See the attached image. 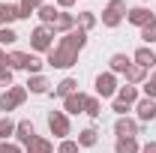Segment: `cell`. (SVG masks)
Returning a JSON list of instances; mask_svg holds the SVG:
<instances>
[{"mask_svg": "<svg viewBox=\"0 0 156 153\" xmlns=\"http://www.w3.org/2000/svg\"><path fill=\"white\" fill-rule=\"evenodd\" d=\"M87 30H69V33H63V36L54 42V48L45 54V66H51V69H69V66H75L78 63V54L87 48Z\"/></svg>", "mask_w": 156, "mask_h": 153, "instance_id": "6da1fadb", "label": "cell"}, {"mask_svg": "<svg viewBox=\"0 0 156 153\" xmlns=\"http://www.w3.org/2000/svg\"><path fill=\"white\" fill-rule=\"evenodd\" d=\"M126 12H129L126 0H108V6L102 9V15H99V21H102V27L114 30V27H120V24H123V18H126Z\"/></svg>", "mask_w": 156, "mask_h": 153, "instance_id": "7a4b0ae2", "label": "cell"}, {"mask_svg": "<svg viewBox=\"0 0 156 153\" xmlns=\"http://www.w3.org/2000/svg\"><path fill=\"white\" fill-rule=\"evenodd\" d=\"M30 48H33L36 54H48V51L54 48V30L45 27V24H36V27L30 30Z\"/></svg>", "mask_w": 156, "mask_h": 153, "instance_id": "3957f363", "label": "cell"}, {"mask_svg": "<svg viewBox=\"0 0 156 153\" xmlns=\"http://www.w3.org/2000/svg\"><path fill=\"white\" fill-rule=\"evenodd\" d=\"M27 87H21V84H12L9 90H3L0 93V111L3 114H9V111H15V108H21L24 102H27Z\"/></svg>", "mask_w": 156, "mask_h": 153, "instance_id": "277c9868", "label": "cell"}, {"mask_svg": "<svg viewBox=\"0 0 156 153\" xmlns=\"http://www.w3.org/2000/svg\"><path fill=\"white\" fill-rule=\"evenodd\" d=\"M48 129L51 135H57L60 141L72 135V123H69V114L66 111H48Z\"/></svg>", "mask_w": 156, "mask_h": 153, "instance_id": "5b68a950", "label": "cell"}, {"mask_svg": "<svg viewBox=\"0 0 156 153\" xmlns=\"http://www.w3.org/2000/svg\"><path fill=\"white\" fill-rule=\"evenodd\" d=\"M93 84H96V96H99V99H114L117 90H120V84H117V75H114V72H99Z\"/></svg>", "mask_w": 156, "mask_h": 153, "instance_id": "8992f818", "label": "cell"}, {"mask_svg": "<svg viewBox=\"0 0 156 153\" xmlns=\"http://www.w3.org/2000/svg\"><path fill=\"white\" fill-rule=\"evenodd\" d=\"M126 21L132 24V27H147V24H156V12H150L147 6H129V12H126Z\"/></svg>", "mask_w": 156, "mask_h": 153, "instance_id": "52a82bcc", "label": "cell"}, {"mask_svg": "<svg viewBox=\"0 0 156 153\" xmlns=\"http://www.w3.org/2000/svg\"><path fill=\"white\" fill-rule=\"evenodd\" d=\"M114 135L117 138H138L141 135V123H138L135 117H117L114 120Z\"/></svg>", "mask_w": 156, "mask_h": 153, "instance_id": "ba28073f", "label": "cell"}, {"mask_svg": "<svg viewBox=\"0 0 156 153\" xmlns=\"http://www.w3.org/2000/svg\"><path fill=\"white\" fill-rule=\"evenodd\" d=\"M36 138V126H33V120H18L15 123V144H21V147H27L30 141Z\"/></svg>", "mask_w": 156, "mask_h": 153, "instance_id": "9c48e42d", "label": "cell"}, {"mask_svg": "<svg viewBox=\"0 0 156 153\" xmlns=\"http://www.w3.org/2000/svg\"><path fill=\"white\" fill-rule=\"evenodd\" d=\"M135 114H138V123H153L156 120V99L141 96L135 102Z\"/></svg>", "mask_w": 156, "mask_h": 153, "instance_id": "30bf717a", "label": "cell"}, {"mask_svg": "<svg viewBox=\"0 0 156 153\" xmlns=\"http://www.w3.org/2000/svg\"><path fill=\"white\" fill-rule=\"evenodd\" d=\"M24 87H27V93H33V96H45V93H51V87H54V84H51L45 75H30Z\"/></svg>", "mask_w": 156, "mask_h": 153, "instance_id": "8fae6325", "label": "cell"}, {"mask_svg": "<svg viewBox=\"0 0 156 153\" xmlns=\"http://www.w3.org/2000/svg\"><path fill=\"white\" fill-rule=\"evenodd\" d=\"M54 36H63V33H69V30H75V15L69 12V9H60L57 21H54Z\"/></svg>", "mask_w": 156, "mask_h": 153, "instance_id": "7c38bea8", "label": "cell"}, {"mask_svg": "<svg viewBox=\"0 0 156 153\" xmlns=\"http://www.w3.org/2000/svg\"><path fill=\"white\" fill-rule=\"evenodd\" d=\"M132 66V57L129 54H123V51H117L108 57V72H114V75H126V69Z\"/></svg>", "mask_w": 156, "mask_h": 153, "instance_id": "4fadbf2b", "label": "cell"}, {"mask_svg": "<svg viewBox=\"0 0 156 153\" xmlns=\"http://www.w3.org/2000/svg\"><path fill=\"white\" fill-rule=\"evenodd\" d=\"M132 63H138V66H144V69L150 72V69L156 66V51L150 48V45H141V48H138L135 54H132Z\"/></svg>", "mask_w": 156, "mask_h": 153, "instance_id": "5bb4252c", "label": "cell"}, {"mask_svg": "<svg viewBox=\"0 0 156 153\" xmlns=\"http://www.w3.org/2000/svg\"><path fill=\"white\" fill-rule=\"evenodd\" d=\"M84 102H87V93L78 90V93L63 99V111H66V114H84Z\"/></svg>", "mask_w": 156, "mask_h": 153, "instance_id": "9a60e30c", "label": "cell"}, {"mask_svg": "<svg viewBox=\"0 0 156 153\" xmlns=\"http://www.w3.org/2000/svg\"><path fill=\"white\" fill-rule=\"evenodd\" d=\"M57 15H60V9L54 6V3H42V6L36 9V18H39V24H45V27H54Z\"/></svg>", "mask_w": 156, "mask_h": 153, "instance_id": "2e32d148", "label": "cell"}, {"mask_svg": "<svg viewBox=\"0 0 156 153\" xmlns=\"http://www.w3.org/2000/svg\"><path fill=\"white\" fill-rule=\"evenodd\" d=\"M78 93V81L75 78H63V81H57L54 87H51V96H60V99H66V96Z\"/></svg>", "mask_w": 156, "mask_h": 153, "instance_id": "e0dca14e", "label": "cell"}, {"mask_svg": "<svg viewBox=\"0 0 156 153\" xmlns=\"http://www.w3.org/2000/svg\"><path fill=\"white\" fill-rule=\"evenodd\" d=\"M114 99H120V102H126V105H135L138 99H141V90H138L135 84H123L120 90H117Z\"/></svg>", "mask_w": 156, "mask_h": 153, "instance_id": "ac0fdd59", "label": "cell"}, {"mask_svg": "<svg viewBox=\"0 0 156 153\" xmlns=\"http://www.w3.org/2000/svg\"><path fill=\"white\" fill-rule=\"evenodd\" d=\"M96 24H99V15H96V12H90V9H84V12H78V15H75V27L87 30V33H90Z\"/></svg>", "mask_w": 156, "mask_h": 153, "instance_id": "d6986e66", "label": "cell"}, {"mask_svg": "<svg viewBox=\"0 0 156 153\" xmlns=\"http://www.w3.org/2000/svg\"><path fill=\"white\" fill-rule=\"evenodd\" d=\"M126 84H135V87H141V84H144V81H147V69H144V66H138V63H132V66H129V69H126Z\"/></svg>", "mask_w": 156, "mask_h": 153, "instance_id": "ffe728a7", "label": "cell"}, {"mask_svg": "<svg viewBox=\"0 0 156 153\" xmlns=\"http://www.w3.org/2000/svg\"><path fill=\"white\" fill-rule=\"evenodd\" d=\"M75 141H78V147H96V144H99V132H96V126H87V129H81Z\"/></svg>", "mask_w": 156, "mask_h": 153, "instance_id": "44dd1931", "label": "cell"}, {"mask_svg": "<svg viewBox=\"0 0 156 153\" xmlns=\"http://www.w3.org/2000/svg\"><path fill=\"white\" fill-rule=\"evenodd\" d=\"M24 153H54V144L48 141V138H42V135H36L27 147H24Z\"/></svg>", "mask_w": 156, "mask_h": 153, "instance_id": "7402d4cb", "label": "cell"}, {"mask_svg": "<svg viewBox=\"0 0 156 153\" xmlns=\"http://www.w3.org/2000/svg\"><path fill=\"white\" fill-rule=\"evenodd\" d=\"M114 153H141V144H138V138H117Z\"/></svg>", "mask_w": 156, "mask_h": 153, "instance_id": "603a6c76", "label": "cell"}, {"mask_svg": "<svg viewBox=\"0 0 156 153\" xmlns=\"http://www.w3.org/2000/svg\"><path fill=\"white\" fill-rule=\"evenodd\" d=\"M84 114L90 117V120H99V117H102V99H99V96H87V102H84Z\"/></svg>", "mask_w": 156, "mask_h": 153, "instance_id": "cb8c5ba5", "label": "cell"}, {"mask_svg": "<svg viewBox=\"0 0 156 153\" xmlns=\"http://www.w3.org/2000/svg\"><path fill=\"white\" fill-rule=\"evenodd\" d=\"M27 57H30V54H24V51H9V54H6V66H9L12 72H15V69H24V66H27Z\"/></svg>", "mask_w": 156, "mask_h": 153, "instance_id": "d4e9b609", "label": "cell"}, {"mask_svg": "<svg viewBox=\"0 0 156 153\" xmlns=\"http://www.w3.org/2000/svg\"><path fill=\"white\" fill-rule=\"evenodd\" d=\"M15 138V120L0 117V141H12Z\"/></svg>", "mask_w": 156, "mask_h": 153, "instance_id": "484cf974", "label": "cell"}, {"mask_svg": "<svg viewBox=\"0 0 156 153\" xmlns=\"http://www.w3.org/2000/svg\"><path fill=\"white\" fill-rule=\"evenodd\" d=\"M18 42V33L12 30V27H0V48H9V45H15Z\"/></svg>", "mask_w": 156, "mask_h": 153, "instance_id": "4316f807", "label": "cell"}, {"mask_svg": "<svg viewBox=\"0 0 156 153\" xmlns=\"http://www.w3.org/2000/svg\"><path fill=\"white\" fill-rule=\"evenodd\" d=\"M12 84H15V72H12L9 66H0V87H3V90H9Z\"/></svg>", "mask_w": 156, "mask_h": 153, "instance_id": "83f0119b", "label": "cell"}, {"mask_svg": "<svg viewBox=\"0 0 156 153\" xmlns=\"http://www.w3.org/2000/svg\"><path fill=\"white\" fill-rule=\"evenodd\" d=\"M42 66H45V60H39L36 54H30V57H27V66H24V69H27L30 75H42Z\"/></svg>", "mask_w": 156, "mask_h": 153, "instance_id": "f1b7e54d", "label": "cell"}, {"mask_svg": "<svg viewBox=\"0 0 156 153\" xmlns=\"http://www.w3.org/2000/svg\"><path fill=\"white\" fill-rule=\"evenodd\" d=\"M18 15H21V18L36 15V3H30V0H18Z\"/></svg>", "mask_w": 156, "mask_h": 153, "instance_id": "f546056e", "label": "cell"}, {"mask_svg": "<svg viewBox=\"0 0 156 153\" xmlns=\"http://www.w3.org/2000/svg\"><path fill=\"white\" fill-rule=\"evenodd\" d=\"M81 147H78V141H72V138H63L57 144V153H78Z\"/></svg>", "mask_w": 156, "mask_h": 153, "instance_id": "4dcf8cb0", "label": "cell"}, {"mask_svg": "<svg viewBox=\"0 0 156 153\" xmlns=\"http://www.w3.org/2000/svg\"><path fill=\"white\" fill-rule=\"evenodd\" d=\"M141 39H144V45H153V42H156V24L141 27Z\"/></svg>", "mask_w": 156, "mask_h": 153, "instance_id": "1f68e13d", "label": "cell"}, {"mask_svg": "<svg viewBox=\"0 0 156 153\" xmlns=\"http://www.w3.org/2000/svg\"><path fill=\"white\" fill-rule=\"evenodd\" d=\"M129 108H132V105H126V102H120V99H111V111H114L117 117H126Z\"/></svg>", "mask_w": 156, "mask_h": 153, "instance_id": "d6a6232c", "label": "cell"}, {"mask_svg": "<svg viewBox=\"0 0 156 153\" xmlns=\"http://www.w3.org/2000/svg\"><path fill=\"white\" fill-rule=\"evenodd\" d=\"M0 153H24V147L15 141H0Z\"/></svg>", "mask_w": 156, "mask_h": 153, "instance_id": "836d02e7", "label": "cell"}, {"mask_svg": "<svg viewBox=\"0 0 156 153\" xmlns=\"http://www.w3.org/2000/svg\"><path fill=\"white\" fill-rule=\"evenodd\" d=\"M0 27H9V21H6V3H0Z\"/></svg>", "mask_w": 156, "mask_h": 153, "instance_id": "e575fe53", "label": "cell"}, {"mask_svg": "<svg viewBox=\"0 0 156 153\" xmlns=\"http://www.w3.org/2000/svg\"><path fill=\"white\" fill-rule=\"evenodd\" d=\"M141 153H156V141H147V144L141 147Z\"/></svg>", "mask_w": 156, "mask_h": 153, "instance_id": "d590c367", "label": "cell"}, {"mask_svg": "<svg viewBox=\"0 0 156 153\" xmlns=\"http://www.w3.org/2000/svg\"><path fill=\"white\" fill-rule=\"evenodd\" d=\"M57 6H60V9H72V6H75V0H57Z\"/></svg>", "mask_w": 156, "mask_h": 153, "instance_id": "8d00e7d4", "label": "cell"}, {"mask_svg": "<svg viewBox=\"0 0 156 153\" xmlns=\"http://www.w3.org/2000/svg\"><path fill=\"white\" fill-rule=\"evenodd\" d=\"M0 66H6V48H0Z\"/></svg>", "mask_w": 156, "mask_h": 153, "instance_id": "74e56055", "label": "cell"}, {"mask_svg": "<svg viewBox=\"0 0 156 153\" xmlns=\"http://www.w3.org/2000/svg\"><path fill=\"white\" fill-rule=\"evenodd\" d=\"M147 81H150V84H153V87H156V69H153V72H150V78H147Z\"/></svg>", "mask_w": 156, "mask_h": 153, "instance_id": "f35d334b", "label": "cell"}, {"mask_svg": "<svg viewBox=\"0 0 156 153\" xmlns=\"http://www.w3.org/2000/svg\"><path fill=\"white\" fill-rule=\"evenodd\" d=\"M30 3H36V9H39V6H42V3H48V0H30Z\"/></svg>", "mask_w": 156, "mask_h": 153, "instance_id": "ab89813d", "label": "cell"}, {"mask_svg": "<svg viewBox=\"0 0 156 153\" xmlns=\"http://www.w3.org/2000/svg\"><path fill=\"white\" fill-rule=\"evenodd\" d=\"M141 3H147V0H141Z\"/></svg>", "mask_w": 156, "mask_h": 153, "instance_id": "60d3db41", "label": "cell"}]
</instances>
